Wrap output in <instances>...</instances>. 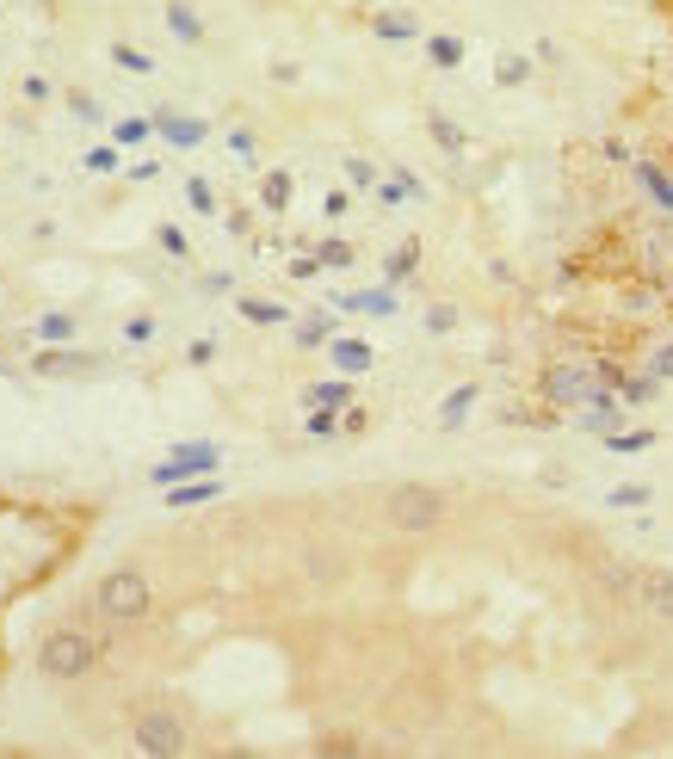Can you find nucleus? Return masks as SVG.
Here are the masks:
<instances>
[{
  "label": "nucleus",
  "instance_id": "42",
  "mask_svg": "<svg viewBox=\"0 0 673 759\" xmlns=\"http://www.w3.org/2000/svg\"><path fill=\"white\" fill-rule=\"evenodd\" d=\"M322 210H328V216H346V210H352V192H328V204H322Z\"/></svg>",
  "mask_w": 673,
  "mask_h": 759
},
{
  "label": "nucleus",
  "instance_id": "15",
  "mask_svg": "<svg viewBox=\"0 0 673 759\" xmlns=\"http://www.w3.org/2000/svg\"><path fill=\"white\" fill-rule=\"evenodd\" d=\"M371 31H377L383 44H408V38H420V19H414V13H377Z\"/></svg>",
  "mask_w": 673,
  "mask_h": 759
},
{
  "label": "nucleus",
  "instance_id": "14",
  "mask_svg": "<svg viewBox=\"0 0 673 759\" xmlns=\"http://www.w3.org/2000/svg\"><path fill=\"white\" fill-rule=\"evenodd\" d=\"M167 31H173L180 44H204V19L186 7V0H167Z\"/></svg>",
  "mask_w": 673,
  "mask_h": 759
},
{
  "label": "nucleus",
  "instance_id": "4",
  "mask_svg": "<svg viewBox=\"0 0 673 759\" xmlns=\"http://www.w3.org/2000/svg\"><path fill=\"white\" fill-rule=\"evenodd\" d=\"M593 389H599V371L587 365V358H562V365H550V371L538 377L544 408H581Z\"/></svg>",
  "mask_w": 673,
  "mask_h": 759
},
{
  "label": "nucleus",
  "instance_id": "43",
  "mask_svg": "<svg viewBox=\"0 0 673 759\" xmlns=\"http://www.w3.org/2000/svg\"><path fill=\"white\" fill-rule=\"evenodd\" d=\"M19 93H25V99H50V81H44V75H31V81H25Z\"/></svg>",
  "mask_w": 673,
  "mask_h": 759
},
{
  "label": "nucleus",
  "instance_id": "36",
  "mask_svg": "<svg viewBox=\"0 0 673 759\" xmlns=\"http://www.w3.org/2000/svg\"><path fill=\"white\" fill-rule=\"evenodd\" d=\"M649 371H655L661 383H673V334H667V340L655 346V358H649Z\"/></svg>",
  "mask_w": 673,
  "mask_h": 759
},
{
  "label": "nucleus",
  "instance_id": "35",
  "mask_svg": "<svg viewBox=\"0 0 673 759\" xmlns=\"http://www.w3.org/2000/svg\"><path fill=\"white\" fill-rule=\"evenodd\" d=\"M451 328H457V309L451 303H433L427 309V334H451Z\"/></svg>",
  "mask_w": 673,
  "mask_h": 759
},
{
  "label": "nucleus",
  "instance_id": "25",
  "mask_svg": "<svg viewBox=\"0 0 673 759\" xmlns=\"http://www.w3.org/2000/svg\"><path fill=\"white\" fill-rule=\"evenodd\" d=\"M649 445H655L649 426H636V432H606V451H624V457H630V451H649Z\"/></svg>",
  "mask_w": 673,
  "mask_h": 759
},
{
  "label": "nucleus",
  "instance_id": "22",
  "mask_svg": "<svg viewBox=\"0 0 673 759\" xmlns=\"http://www.w3.org/2000/svg\"><path fill=\"white\" fill-rule=\"evenodd\" d=\"M149 136H155V118H124V124L112 130V142H118V149H143Z\"/></svg>",
  "mask_w": 673,
  "mask_h": 759
},
{
  "label": "nucleus",
  "instance_id": "9",
  "mask_svg": "<svg viewBox=\"0 0 673 759\" xmlns=\"http://www.w3.org/2000/svg\"><path fill=\"white\" fill-rule=\"evenodd\" d=\"M155 136H167L173 149H198V142L210 136L204 118H186V112H155Z\"/></svg>",
  "mask_w": 673,
  "mask_h": 759
},
{
  "label": "nucleus",
  "instance_id": "45",
  "mask_svg": "<svg viewBox=\"0 0 673 759\" xmlns=\"http://www.w3.org/2000/svg\"><path fill=\"white\" fill-rule=\"evenodd\" d=\"M0 371H7V358H0Z\"/></svg>",
  "mask_w": 673,
  "mask_h": 759
},
{
  "label": "nucleus",
  "instance_id": "2",
  "mask_svg": "<svg viewBox=\"0 0 673 759\" xmlns=\"http://www.w3.org/2000/svg\"><path fill=\"white\" fill-rule=\"evenodd\" d=\"M149 605H155V587H149L143 568H112L99 581V611H105V618L136 624V618H149Z\"/></svg>",
  "mask_w": 673,
  "mask_h": 759
},
{
  "label": "nucleus",
  "instance_id": "46",
  "mask_svg": "<svg viewBox=\"0 0 673 759\" xmlns=\"http://www.w3.org/2000/svg\"><path fill=\"white\" fill-rule=\"evenodd\" d=\"M352 7H359V0H352Z\"/></svg>",
  "mask_w": 673,
  "mask_h": 759
},
{
  "label": "nucleus",
  "instance_id": "26",
  "mask_svg": "<svg viewBox=\"0 0 673 759\" xmlns=\"http://www.w3.org/2000/svg\"><path fill=\"white\" fill-rule=\"evenodd\" d=\"M334 340V315H309L297 328V346H328Z\"/></svg>",
  "mask_w": 673,
  "mask_h": 759
},
{
  "label": "nucleus",
  "instance_id": "32",
  "mask_svg": "<svg viewBox=\"0 0 673 759\" xmlns=\"http://www.w3.org/2000/svg\"><path fill=\"white\" fill-rule=\"evenodd\" d=\"M606 500H612V506H649V482H624V488H612Z\"/></svg>",
  "mask_w": 673,
  "mask_h": 759
},
{
  "label": "nucleus",
  "instance_id": "13",
  "mask_svg": "<svg viewBox=\"0 0 673 759\" xmlns=\"http://www.w3.org/2000/svg\"><path fill=\"white\" fill-rule=\"evenodd\" d=\"M303 408H334V414H346V408H352V383H346V377L309 383V389H303Z\"/></svg>",
  "mask_w": 673,
  "mask_h": 759
},
{
  "label": "nucleus",
  "instance_id": "37",
  "mask_svg": "<svg viewBox=\"0 0 673 759\" xmlns=\"http://www.w3.org/2000/svg\"><path fill=\"white\" fill-rule=\"evenodd\" d=\"M346 179H352V186H377V167L365 155H346Z\"/></svg>",
  "mask_w": 673,
  "mask_h": 759
},
{
  "label": "nucleus",
  "instance_id": "3",
  "mask_svg": "<svg viewBox=\"0 0 673 759\" xmlns=\"http://www.w3.org/2000/svg\"><path fill=\"white\" fill-rule=\"evenodd\" d=\"M445 506L451 500L433 482H402V488H389V525L396 531H439Z\"/></svg>",
  "mask_w": 673,
  "mask_h": 759
},
{
  "label": "nucleus",
  "instance_id": "33",
  "mask_svg": "<svg viewBox=\"0 0 673 759\" xmlns=\"http://www.w3.org/2000/svg\"><path fill=\"white\" fill-rule=\"evenodd\" d=\"M334 432H340L334 408H309V439H334Z\"/></svg>",
  "mask_w": 673,
  "mask_h": 759
},
{
  "label": "nucleus",
  "instance_id": "12",
  "mask_svg": "<svg viewBox=\"0 0 673 759\" xmlns=\"http://www.w3.org/2000/svg\"><path fill=\"white\" fill-rule=\"evenodd\" d=\"M291 198H297V179H291V167H272V173L260 179V204L278 216V210H291Z\"/></svg>",
  "mask_w": 673,
  "mask_h": 759
},
{
  "label": "nucleus",
  "instance_id": "29",
  "mask_svg": "<svg viewBox=\"0 0 673 759\" xmlns=\"http://www.w3.org/2000/svg\"><path fill=\"white\" fill-rule=\"evenodd\" d=\"M315 260H322V266H352V260H359V253H352V241H322V247H315Z\"/></svg>",
  "mask_w": 673,
  "mask_h": 759
},
{
  "label": "nucleus",
  "instance_id": "21",
  "mask_svg": "<svg viewBox=\"0 0 673 759\" xmlns=\"http://www.w3.org/2000/svg\"><path fill=\"white\" fill-rule=\"evenodd\" d=\"M38 340H44V346H62V340H75V315H62V309L38 315Z\"/></svg>",
  "mask_w": 673,
  "mask_h": 759
},
{
  "label": "nucleus",
  "instance_id": "31",
  "mask_svg": "<svg viewBox=\"0 0 673 759\" xmlns=\"http://www.w3.org/2000/svg\"><path fill=\"white\" fill-rule=\"evenodd\" d=\"M124 340H130V346H149V340H155V315H130V321H124Z\"/></svg>",
  "mask_w": 673,
  "mask_h": 759
},
{
  "label": "nucleus",
  "instance_id": "6",
  "mask_svg": "<svg viewBox=\"0 0 673 759\" xmlns=\"http://www.w3.org/2000/svg\"><path fill=\"white\" fill-rule=\"evenodd\" d=\"M217 469H223V451L217 445H173L167 463L149 469V482L155 488H173V482H192V476H217Z\"/></svg>",
  "mask_w": 673,
  "mask_h": 759
},
{
  "label": "nucleus",
  "instance_id": "5",
  "mask_svg": "<svg viewBox=\"0 0 673 759\" xmlns=\"http://www.w3.org/2000/svg\"><path fill=\"white\" fill-rule=\"evenodd\" d=\"M136 747H143L149 759H180L186 747H192V735H186V722H180V710H136Z\"/></svg>",
  "mask_w": 673,
  "mask_h": 759
},
{
  "label": "nucleus",
  "instance_id": "19",
  "mask_svg": "<svg viewBox=\"0 0 673 759\" xmlns=\"http://www.w3.org/2000/svg\"><path fill=\"white\" fill-rule=\"evenodd\" d=\"M414 266H420V241H402V247L383 260V284H402V278H414Z\"/></svg>",
  "mask_w": 673,
  "mask_h": 759
},
{
  "label": "nucleus",
  "instance_id": "28",
  "mask_svg": "<svg viewBox=\"0 0 673 759\" xmlns=\"http://www.w3.org/2000/svg\"><path fill=\"white\" fill-rule=\"evenodd\" d=\"M494 81H501V87H525V81H531V62H525V56H501Z\"/></svg>",
  "mask_w": 673,
  "mask_h": 759
},
{
  "label": "nucleus",
  "instance_id": "7",
  "mask_svg": "<svg viewBox=\"0 0 673 759\" xmlns=\"http://www.w3.org/2000/svg\"><path fill=\"white\" fill-rule=\"evenodd\" d=\"M624 581H630L636 605H643L649 618L673 624V574H667V568H636V574H624Z\"/></svg>",
  "mask_w": 673,
  "mask_h": 759
},
{
  "label": "nucleus",
  "instance_id": "39",
  "mask_svg": "<svg viewBox=\"0 0 673 759\" xmlns=\"http://www.w3.org/2000/svg\"><path fill=\"white\" fill-rule=\"evenodd\" d=\"M68 112H75V118H87V124H99V99H87V93H68Z\"/></svg>",
  "mask_w": 673,
  "mask_h": 759
},
{
  "label": "nucleus",
  "instance_id": "23",
  "mask_svg": "<svg viewBox=\"0 0 673 759\" xmlns=\"http://www.w3.org/2000/svg\"><path fill=\"white\" fill-rule=\"evenodd\" d=\"M427 56H433V68H457L464 62V38H445L439 31V38H427Z\"/></svg>",
  "mask_w": 673,
  "mask_h": 759
},
{
  "label": "nucleus",
  "instance_id": "20",
  "mask_svg": "<svg viewBox=\"0 0 673 759\" xmlns=\"http://www.w3.org/2000/svg\"><path fill=\"white\" fill-rule=\"evenodd\" d=\"M636 179H643V192H649V198H655L661 210H673V179H667V173H661L655 161H636Z\"/></svg>",
  "mask_w": 673,
  "mask_h": 759
},
{
  "label": "nucleus",
  "instance_id": "18",
  "mask_svg": "<svg viewBox=\"0 0 673 759\" xmlns=\"http://www.w3.org/2000/svg\"><path fill=\"white\" fill-rule=\"evenodd\" d=\"M235 309L254 321V328H278V321H291V309L285 303H266V297H235Z\"/></svg>",
  "mask_w": 673,
  "mask_h": 759
},
{
  "label": "nucleus",
  "instance_id": "44",
  "mask_svg": "<svg viewBox=\"0 0 673 759\" xmlns=\"http://www.w3.org/2000/svg\"><path fill=\"white\" fill-rule=\"evenodd\" d=\"M667 297H673V278H667Z\"/></svg>",
  "mask_w": 673,
  "mask_h": 759
},
{
  "label": "nucleus",
  "instance_id": "30",
  "mask_svg": "<svg viewBox=\"0 0 673 759\" xmlns=\"http://www.w3.org/2000/svg\"><path fill=\"white\" fill-rule=\"evenodd\" d=\"M186 198L198 216H217V192H210V179H186Z\"/></svg>",
  "mask_w": 673,
  "mask_h": 759
},
{
  "label": "nucleus",
  "instance_id": "41",
  "mask_svg": "<svg viewBox=\"0 0 673 759\" xmlns=\"http://www.w3.org/2000/svg\"><path fill=\"white\" fill-rule=\"evenodd\" d=\"M322 272V260H315V253H303V260H291V278H315Z\"/></svg>",
  "mask_w": 673,
  "mask_h": 759
},
{
  "label": "nucleus",
  "instance_id": "11",
  "mask_svg": "<svg viewBox=\"0 0 673 759\" xmlns=\"http://www.w3.org/2000/svg\"><path fill=\"white\" fill-rule=\"evenodd\" d=\"M217 494H223L217 476H192V482H173L167 488V506H173V513H186V506H204V500H217Z\"/></svg>",
  "mask_w": 673,
  "mask_h": 759
},
{
  "label": "nucleus",
  "instance_id": "34",
  "mask_svg": "<svg viewBox=\"0 0 673 759\" xmlns=\"http://www.w3.org/2000/svg\"><path fill=\"white\" fill-rule=\"evenodd\" d=\"M155 241H161V247L173 253V260H186V253H192V241H186L180 229H173V223H161V229H155Z\"/></svg>",
  "mask_w": 673,
  "mask_h": 759
},
{
  "label": "nucleus",
  "instance_id": "27",
  "mask_svg": "<svg viewBox=\"0 0 673 759\" xmlns=\"http://www.w3.org/2000/svg\"><path fill=\"white\" fill-rule=\"evenodd\" d=\"M427 130H433V142H439V149H451V155H464V149H470V136H464V130H457L451 118H433Z\"/></svg>",
  "mask_w": 673,
  "mask_h": 759
},
{
  "label": "nucleus",
  "instance_id": "24",
  "mask_svg": "<svg viewBox=\"0 0 673 759\" xmlns=\"http://www.w3.org/2000/svg\"><path fill=\"white\" fill-rule=\"evenodd\" d=\"M112 62L124 68V75H155V62H149V50H136V44H112Z\"/></svg>",
  "mask_w": 673,
  "mask_h": 759
},
{
  "label": "nucleus",
  "instance_id": "8",
  "mask_svg": "<svg viewBox=\"0 0 673 759\" xmlns=\"http://www.w3.org/2000/svg\"><path fill=\"white\" fill-rule=\"evenodd\" d=\"M99 365H105L99 352H62V346H44L38 358H31V371H38V377H93Z\"/></svg>",
  "mask_w": 673,
  "mask_h": 759
},
{
  "label": "nucleus",
  "instance_id": "40",
  "mask_svg": "<svg viewBox=\"0 0 673 759\" xmlns=\"http://www.w3.org/2000/svg\"><path fill=\"white\" fill-rule=\"evenodd\" d=\"M229 149L247 161V155H254V130H229Z\"/></svg>",
  "mask_w": 673,
  "mask_h": 759
},
{
  "label": "nucleus",
  "instance_id": "38",
  "mask_svg": "<svg viewBox=\"0 0 673 759\" xmlns=\"http://www.w3.org/2000/svg\"><path fill=\"white\" fill-rule=\"evenodd\" d=\"M87 167H93V173H112V167H118V142H99V149H87Z\"/></svg>",
  "mask_w": 673,
  "mask_h": 759
},
{
  "label": "nucleus",
  "instance_id": "16",
  "mask_svg": "<svg viewBox=\"0 0 673 759\" xmlns=\"http://www.w3.org/2000/svg\"><path fill=\"white\" fill-rule=\"evenodd\" d=\"M340 309H359V315H396V284H383V291H352V297H340Z\"/></svg>",
  "mask_w": 673,
  "mask_h": 759
},
{
  "label": "nucleus",
  "instance_id": "1",
  "mask_svg": "<svg viewBox=\"0 0 673 759\" xmlns=\"http://www.w3.org/2000/svg\"><path fill=\"white\" fill-rule=\"evenodd\" d=\"M93 661H99V642L87 630H50L38 642V673L44 679H81V673H93Z\"/></svg>",
  "mask_w": 673,
  "mask_h": 759
},
{
  "label": "nucleus",
  "instance_id": "17",
  "mask_svg": "<svg viewBox=\"0 0 673 759\" xmlns=\"http://www.w3.org/2000/svg\"><path fill=\"white\" fill-rule=\"evenodd\" d=\"M476 395H482L476 383H457V389L445 395V402H439V426H445V432H451V426H464V414H470V402H476Z\"/></svg>",
  "mask_w": 673,
  "mask_h": 759
},
{
  "label": "nucleus",
  "instance_id": "10",
  "mask_svg": "<svg viewBox=\"0 0 673 759\" xmlns=\"http://www.w3.org/2000/svg\"><path fill=\"white\" fill-rule=\"evenodd\" d=\"M328 352H334V365H340V377H365V371L377 365V352H371L365 340H346V334H334V340H328Z\"/></svg>",
  "mask_w": 673,
  "mask_h": 759
}]
</instances>
